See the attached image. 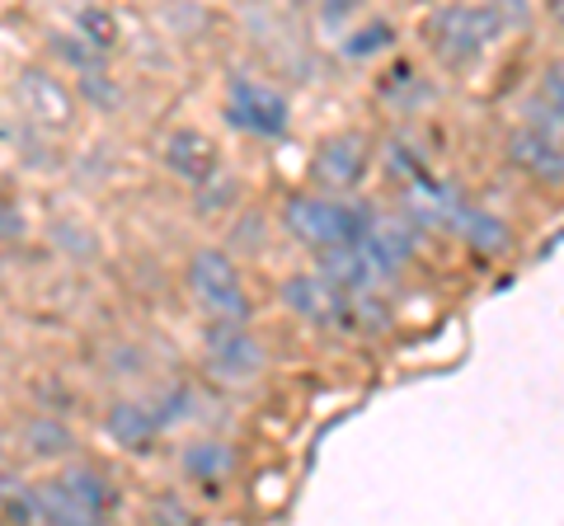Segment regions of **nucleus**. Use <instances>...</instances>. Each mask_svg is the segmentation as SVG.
Returning <instances> with one entry per match:
<instances>
[{
    "label": "nucleus",
    "instance_id": "obj_1",
    "mask_svg": "<svg viewBox=\"0 0 564 526\" xmlns=\"http://www.w3.org/2000/svg\"><path fill=\"white\" fill-rule=\"evenodd\" d=\"M372 221L377 217L367 212V207L334 198V193H292V198L282 202V226H288V235L311 244L315 254H329V250H344V244L362 240Z\"/></svg>",
    "mask_w": 564,
    "mask_h": 526
},
{
    "label": "nucleus",
    "instance_id": "obj_13",
    "mask_svg": "<svg viewBox=\"0 0 564 526\" xmlns=\"http://www.w3.org/2000/svg\"><path fill=\"white\" fill-rule=\"evenodd\" d=\"M513 161L527 165L545 184H560L564 179V151L545 132H518L513 136Z\"/></svg>",
    "mask_w": 564,
    "mask_h": 526
},
{
    "label": "nucleus",
    "instance_id": "obj_4",
    "mask_svg": "<svg viewBox=\"0 0 564 526\" xmlns=\"http://www.w3.org/2000/svg\"><path fill=\"white\" fill-rule=\"evenodd\" d=\"M221 113L231 128L263 136V142H278L288 136L292 128V109L269 80H254V76H231L226 80V99H221Z\"/></svg>",
    "mask_w": 564,
    "mask_h": 526
},
{
    "label": "nucleus",
    "instance_id": "obj_7",
    "mask_svg": "<svg viewBox=\"0 0 564 526\" xmlns=\"http://www.w3.org/2000/svg\"><path fill=\"white\" fill-rule=\"evenodd\" d=\"M161 165L174 174V179L207 188V184L221 174V151H217V142H212L207 132H198V128H174L165 142H161Z\"/></svg>",
    "mask_w": 564,
    "mask_h": 526
},
{
    "label": "nucleus",
    "instance_id": "obj_12",
    "mask_svg": "<svg viewBox=\"0 0 564 526\" xmlns=\"http://www.w3.org/2000/svg\"><path fill=\"white\" fill-rule=\"evenodd\" d=\"M20 442L29 447V456H33V461H62V456H76L80 437H76V428H70L66 418L33 414V418H24V428H20Z\"/></svg>",
    "mask_w": 564,
    "mask_h": 526
},
{
    "label": "nucleus",
    "instance_id": "obj_6",
    "mask_svg": "<svg viewBox=\"0 0 564 526\" xmlns=\"http://www.w3.org/2000/svg\"><path fill=\"white\" fill-rule=\"evenodd\" d=\"M503 10L489 6H447L429 20V39L443 57H475L480 47H489L503 29Z\"/></svg>",
    "mask_w": 564,
    "mask_h": 526
},
{
    "label": "nucleus",
    "instance_id": "obj_5",
    "mask_svg": "<svg viewBox=\"0 0 564 526\" xmlns=\"http://www.w3.org/2000/svg\"><path fill=\"white\" fill-rule=\"evenodd\" d=\"M14 103H20V113L29 122L52 128V132H66L70 122L80 118L76 90H70L66 76L52 72V66H24V72L14 76Z\"/></svg>",
    "mask_w": 564,
    "mask_h": 526
},
{
    "label": "nucleus",
    "instance_id": "obj_16",
    "mask_svg": "<svg viewBox=\"0 0 564 526\" xmlns=\"http://www.w3.org/2000/svg\"><path fill=\"white\" fill-rule=\"evenodd\" d=\"M541 95L555 103V109L564 113V66H551V72L541 76Z\"/></svg>",
    "mask_w": 564,
    "mask_h": 526
},
{
    "label": "nucleus",
    "instance_id": "obj_11",
    "mask_svg": "<svg viewBox=\"0 0 564 526\" xmlns=\"http://www.w3.org/2000/svg\"><path fill=\"white\" fill-rule=\"evenodd\" d=\"M236 465H240V456L231 442H221V437H193V442L180 447L184 480H193L198 489H217L221 480H231Z\"/></svg>",
    "mask_w": 564,
    "mask_h": 526
},
{
    "label": "nucleus",
    "instance_id": "obj_9",
    "mask_svg": "<svg viewBox=\"0 0 564 526\" xmlns=\"http://www.w3.org/2000/svg\"><path fill=\"white\" fill-rule=\"evenodd\" d=\"M362 169H367V136L362 132H334L315 146L311 174L325 188H352L362 179Z\"/></svg>",
    "mask_w": 564,
    "mask_h": 526
},
{
    "label": "nucleus",
    "instance_id": "obj_2",
    "mask_svg": "<svg viewBox=\"0 0 564 526\" xmlns=\"http://www.w3.org/2000/svg\"><path fill=\"white\" fill-rule=\"evenodd\" d=\"M184 287L207 320L250 325V287H245V277H240V263L226 250H217V244H203V250L188 254Z\"/></svg>",
    "mask_w": 564,
    "mask_h": 526
},
{
    "label": "nucleus",
    "instance_id": "obj_10",
    "mask_svg": "<svg viewBox=\"0 0 564 526\" xmlns=\"http://www.w3.org/2000/svg\"><path fill=\"white\" fill-rule=\"evenodd\" d=\"M165 409H151L141 405V399H113L109 409H104V432L113 437V447L122 451H147L155 437L165 432Z\"/></svg>",
    "mask_w": 564,
    "mask_h": 526
},
{
    "label": "nucleus",
    "instance_id": "obj_8",
    "mask_svg": "<svg viewBox=\"0 0 564 526\" xmlns=\"http://www.w3.org/2000/svg\"><path fill=\"white\" fill-rule=\"evenodd\" d=\"M352 302H358V296H344L339 287H329L321 273H292L288 283H282V306H288L292 315H302L306 325L344 320Z\"/></svg>",
    "mask_w": 564,
    "mask_h": 526
},
{
    "label": "nucleus",
    "instance_id": "obj_15",
    "mask_svg": "<svg viewBox=\"0 0 564 526\" xmlns=\"http://www.w3.org/2000/svg\"><path fill=\"white\" fill-rule=\"evenodd\" d=\"M14 235H24V212L0 193V240H14Z\"/></svg>",
    "mask_w": 564,
    "mask_h": 526
},
{
    "label": "nucleus",
    "instance_id": "obj_3",
    "mask_svg": "<svg viewBox=\"0 0 564 526\" xmlns=\"http://www.w3.org/2000/svg\"><path fill=\"white\" fill-rule=\"evenodd\" d=\"M198 358L203 372L221 385H250L263 376L269 366V343H263L250 325H226V320H207L198 335Z\"/></svg>",
    "mask_w": 564,
    "mask_h": 526
},
{
    "label": "nucleus",
    "instance_id": "obj_14",
    "mask_svg": "<svg viewBox=\"0 0 564 526\" xmlns=\"http://www.w3.org/2000/svg\"><path fill=\"white\" fill-rule=\"evenodd\" d=\"M70 29H76V39L85 47H95L99 57L118 43V20L109 10H76V14H70Z\"/></svg>",
    "mask_w": 564,
    "mask_h": 526
},
{
    "label": "nucleus",
    "instance_id": "obj_17",
    "mask_svg": "<svg viewBox=\"0 0 564 526\" xmlns=\"http://www.w3.org/2000/svg\"><path fill=\"white\" fill-rule=\"evenodd\" d=\"M0 517H6V484H0Z\"/></svg>",
    "mask_w": 564,
    "mask_h": 526
}]
</instances>
